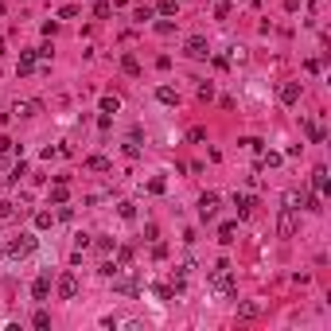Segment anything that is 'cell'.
Wrapping results in <instances>:
<instances>
[{
	"label": "cell",
	"mask_w": 331,
	"mask_h": 331,
	"mask_svg": "<svg viewBox=\"0 0 331 331\" xmlns=\"http://www.w3.org/2000/svg\"><path fill=\"white\" fill-rule=\"evenodd\" d=\"M31 250H35V234H20L16 241L4 245V254H8V257H28Z\"/></svg>",
	"instance_id": "cell-1"
},
{
	"label": "cell",
	"mask_w": 331,
	"mask_h": 331,
	"mask_svg": "<svg viewBox=\"0 0 331 331\" xmlns=\"http://www.w3.org/2000/svg\"><path fill=\"white\" fill-rule=\"evenodd\" d=\"M183 55H187V59H207V55H211V43H207L203 35H191V39L183 43Z\"/></svg>",
	"instance_id": "cell-2"
},
{
	"label": "cell",
	"mask_w": 331,
	"mask_h": 331,
	"mask_svg": "<svg viewBox=\"0 0 331 331\" xmlns=\"http://www.w3.org/2000/svg\"><path fill=\"white\" fill-rule=\"evenodd\" d=\"M277 234H281V238H292V234H296V211L281 207V214H277Z\"/></svg>",
	"instance_id": "cell-3"
},
{
	"label": "cell",
	"mask_w": 331,
	"mask_h": 331,
	"mask_svg": "<svg viewBox=\"0 0 331 331\" xmlns=\"http://www.w3.org/2000/svg\"><path fill=\"white\" fill-rule=\"evenodd\" d=\"M59 296H62V300H74V296H78V277H74V273H62V277H59Z\"/></svg>",
	"instance_id": "cell-4"
},
{
	"label": "cell",
	"mask_w": 331,
	"mask_h": 331,
	"mask_svg": "<svg viewBox=\"0 0 331 331\" xmlns=\"http://www.w3.org/2000/svg\"><path fill=\"white\" fill-rule=\"evenodd\" d=\"M218 203H222V199L214 195V191H207V195L199 199V214H203V218H214V214H218Z\"/></svg>",
	"instance_id": "cell-5"
},
{
	"label": "cell",
	"mask_w": 331,
	"mask_h": 331,
	"mask_svg": "<svg viewBox=\"0 0 331 331\" xmlns=\"http://www.w3.org/2000/svg\"><path fill=\"white\" fill-rule=\"evenodd\" d=\"M300 82H285V86H281V102H285V106H296V102H300Z\"/></svg>",
	"instance_id": "cell-6"
},
{
	"label": "cell",
	"mask_w": 331,
	"mask_h": 331,
	"mask_svg": "<svg viewBox=\"0 0 331 331\" xmlns=\"http://www.w3.org/2000/svg\"><path fill=\"white\" fill-rule=\"evenodd\" d=\"M113 288H117L121 296H136V292H140L133 277H117V273H113Z\"/></svg>",
	"instance_id": "cell-7"
},
{
	"label": "cell",
	"mask_w": 331,
	"mask_h": 331,
	"mask_svg": "<svg viewBox=\"0 0 331 331\" xmlns=\"http://www.w3.org/2000/svg\"><path fill=\"white\" fill-rule=\"evenodd\" d=\"M31 296H35V300H47V296H51V277H35V285H31Z\"/></svg>",
	"instance_id": "cell-8"
},
{
	"label": "cell",
	"mask_w": 331,
	"mask_h": 331,
	"mask_svg": "<svg viewBox=\"0 0 331 331\" xmlns=\"http://www.w3.org/2000/svg\"><path fill=\"white\" fill-rule=\"evenodd\" d=\"M39 109H43V102H16L12 113H16V117H35Z\"/></svg>",
	"instance_id": "cell-9"
},
{
	"label": "cell",
	"mask_w": 331,
	"mask_h": 331,
	"mask_svg": "<svg viewBox=\"0 0 331 331\" xmlns=\"http://www.w3.org/2000/svg\"><path fill=\"white\" fill-rule=\"evenodd\" d=\"M39 55H35V51H24V55H20V74H31V70H35V66H39Z\"/></svg>",
	"instance_id": "cell-10"
},
{
	"label": "cell",
	"mask_w": 331,
	"mask_h": 331,
	"mask_svg": "<svg viewBox=\"0 0 331 331\" xmlns=\"http://www.w3.org/2000/svg\"><path fill=\"white\" fill-rule=\"evenodd\" d=\"M156 98H160L164 106H180V94L172 90V86H160V90H156Z\"/></svg>",
	"instance_id": "cell-11"
},
{
	"label": "cell",
	"mask_w": 331,
	"mask_h": 331,
	"mask_svg": "<svg viewBox=\"0 0 331 331\" xmlns=\"http://www.w3.org/2000/svg\"><path fill=\"white\" fill-rule=\"evenodd\" d=\"M117 109H121V98H117V94H106V98H102V113H109V117H113Z\"/></svg>",
	"instance_id": "cell-12"
},
{
	"label": "cell",
	"mask_w": 331,
	"mask_h": 331,
	"mask_svg": "<svg viewBox=\"0 0 331 331\" xmlns=\"http://www.w3.org/2000/svg\"><path fill=\"white\" fill-rule=\"evenodd\" d=\"M304 199H308V195H300V191H285V207H288V211H300Z\"/></svg>",
	"instance_id": "cell-13"
},
{
	"label": "cell",
	"mask_w": 331,
	"mask_h": 331,
	"mask_svg": "<svg viewBox=\"0 0 331 331\" xmlns=\"http://www.w3.org/2000/svg\"><path fill=\"white\" fill-rule=\"evenodd\" d=\"M257 312H261V304H257V300H245V304H238V316H241V319H254Z\"/></svg>",
	"instance_id": "cell-14"
},
{
	"label": "cell",
	"mask_w": 331,
	"mask_h": 331,
	"mask_svg": "<svg viewBox=\"0 0 331 331\" xmlns=\"http://www.w3.org/2000/svg\"><path fill=\"white\" fill-rule=\"evenodd\" d=\"M234 230H238V222H222V226H218V241L230 245V241H234Z\"/></svg>",
	"instance_id": "cell-15"
},
{
	"label": "cell",
	"mask_w": 331,
	"mask_h": 331,
	"mask_svg": "<svg viewBox=\"0 0 331 331\" xmlns=\"http://www.w3.org/2000/svg\"><path fill=\"white\" fill-rule=\"evenodd\" d=\"M121 70H125V74H133V78H136V74H140V62H136L133 55H121Z\"/></svg>",
	"instance_id": "cell-16"
},
{
	"label": "cell",
	"mask_w": 331,
	"mask_h": 331,
	"mask_svg": "<svg viewBox=\"0 0 331 331\" xmlns=\"http://www.w3.org/2000/svg\"><path fill=\"white\" fill-rule=\"evenodd\" d=\"M312 187H316V191H327V168H316V172H312Z\"/></svg>",
	"instance_id": "cell-17"
},
{
	"label": "cell",
	"mask_w": 331,
	"mask_h": 331,
	"mask_svg": "<svg viewBox=\"0 0 331 331\" xmlns=\"http://www.w3.org/2000/svg\"><path fill=\"white\" fill-rule=\"evenodd\" d=\"M234 207H238V218H245L250 207H254V199H250V195H234Z\"/></svg>",
	"instance_id": "cell-18"
},
{
	"label": "cell",
	"mask_w": 331,
	"mask_h": 331,
	"mask_svg": "<svg viewBox=\"0 0 331 331\" xmlns=\"http://www.w3.org/2000/svg\"><path fill=\"white\" fill-rule=\"evenodd\" d=\"M51 203H66V180H59L51 187Z\"/></svg>",
	"instance_id": "cell-19"
},
{
	"label": "cell",
	"mask_w": 331,
	"mask_h": 331,
	"mask_svg": "<svg viewBox=\"0 0 331 331\" xmlns=\"http://www.w3.org/2000/svg\"><path fill=\"white\" fill-rule=\"evenodd\" d=\"M86 168H90V172H109V160H106V156H90Z\"/></svg>",
	"instance_id": "cell-20"
},
{
	"label": "cell",
	"mask_w": 331,
	"mask_h": 331,
	"mask_svg": "<svg viewBox=\"0 0 331 331\" xmlns=\"http://www.w3.org/2000/svg\"><path fill=\"white\" fill-rule=\"evenodd\" d=\"M20 176H28V164H24V160L12 168V176H4V183H20Z\"/></svg>",
	"instance_id": "cell-21"
},
{
	"label": "cell",
	"mask_w": 331,
	"mask_h": 331,
	"mask_svg": "<svg viewBox=\"0 0 331 331\" xmlns=\"http://www.w3.org/2000/svg\"><path fill=\"white\" fill-rule=\"evenodd\" d=\"M281 160H285L281 152H265V156H261V164H265V168H281Z\"/></svg>",
	"instance_id": "cell-22"
},
{
	"label": "cell",
	"mask_w": 331,
	"mask_h": 331,
	"mask_svg": "<svg viewBox=\"0 0 331 331\" xmlns=\"http://www.w3.org/2000/svg\"><path fill=\"white\" fill-rule=\"evenodd\" d=\"M109 12H113V4H109V0H94V16H102V20H106Z\"/></svg>",
	"instance_id": "cell-23"
},
{
	"label": "cell",
	"mask_w": 331,
	"mask_h": 331,
	"mask_svg": "<svg viewBox=\"0 0 331 331\" xmlns=\"http://www.w3.org/2000/svg\"><path fill=\"white\" fill-rule=\"evenodd\" d=\"M176 8H180L176 0H160V4H156V12H160V16H176Z\"/></svg>",
	"instance_id": "cell-24"
},
{
	"label": "cell",
	"mask_w": 331,
	"mask_h": 331,
	"mask_svg": "<svg viewBox=\"0 0 331 331\" xmlns=\"http://www.w3.org/2000/svg\"><path fill=\"white\" fill-rule=\"evenodd\" d=\"M8 218H16V203L4 199V203H0V222H8Z\"/></svg>",
	"instance_id": "cell-25"
},
{
	"label": "cell",
	"mask_w": 331,
	"mask_h": 331,
	"mask_svg": "<svg viewBox=\"0 0 331 331\" xmlns=\"http://www.w3.org/2000/svg\"><path fill=\"white\" fill-rule=\"evenodd\" d=\"M304 129H308V136H312V140H323V129H319V121H304Z\"/></svg>",
	"instance_id": "cell-26"
},
{
	"label": "cell",
	"mask_w": 331,
	"mask_h": 331,
	"mask_svg": "<svg viewBox=\"0 0 331 331\" xmlns=\"http://www.w3.org/2000/svg\"><path fill=\"white\" fill-rule=\"evenodd\" d=\"M133 261V245H121L117 250V265H129Z\"/></svg>",
	"instance_id": "cell-27"
},
{
	"label": "cell",
	"mask_w": 331,
	"mask_h": 331,
	"mask_svg": "<svg viewBox=\"0 0 331 331\" xmlns=\"http://www.w3.org/2000/svg\"><path fill=\"white\" fill-rule=\"evenodd\" d=\"M117 211H121V218H129V222H133V218H136V207H133V203H121Z\"/></svg>",
	"instance_id": "cell-28"
},
{
	"label": "cell",
	"mask_w": 331,
	"mask_h": 331,
	"mask_svg": "<svg viewBox=\"0 0 331 331\" xmlns=\"http://www.w3.org/2000/svg\"><path fill=\"white\" fill-rule=\"evenodd\" d=\"M98 273H102V277H113V273H117V261H102V265H98Z\"/></svg>",
	"instance_id": "cell-29"
},
{
	"label": "cell",
	"mask_w": 331,
	"mask_h": 331,
	"mask_svg": "<svg viewBox=\"0 0 331 331\" xmlns=\"http://www.w3.org/2000/svg\"><path fill=\"white\" fill-rule=\"evenodd\" d=\"M74 16H78L74 4H62V8H59V20H74Z\"/></svg>",
	"instance_id": "cell-30"
},
{
	"label": "cell",
	"mask_w": 331,
	"mask_h": 331,
	"mask_svg": "<svg viewBox=\"0 0 331 331\" xmlns=\"http://www.w3.org/2000/svg\"><path fill=\"white\" fill-rule=\"evenodd\" d=\"M133 20H136V24H148V20H152V8H136Z\"/></svg>",
	"instance_id": "cell-31"
},
{
	"label": "cell",
	"mask_w": 331,
	"mask_h": 331,
	"mask_svg": "<svg viewBox=\"0 0 331 331\" xmlns=\"http://www.w3.org/2000/svg\"><path fill=\"white\" fill-rule=\"evenodd\" d=\"M199 98H203V102H211V98H214V86H211V82H203V86H199Z\"/></svg>",
	"instance_id": "cell-32"
},
{
	"label": "cell",
	"mask_w": 331,
	"mask_h": 331,
	"mask_svg": "<svg viewBox=\"0 0 331 331\" xmlns=\"http://www.w3.org/2000/svg\"><path fill=\"white\" fill-rule=\"evenodd\" d=\"M152 257H156V261H164V257H168V245H164V241H156V245H152Z\"/></svg>",
	"instance_id": "cell-33"
},
{
	"label": "cell",
	"mask_w": 331,
	"mask_h": 331,
	"mask_svg": "<svg viewBox=\"0 0 331 331\" xmlns=\"http://www.w3.org/2000/svg\"><path fill=\"white\" fill-rule=\"evenodd\" d=\"M148 191H152V195H164L168 183H164V180H152V183H148Z\"/></svg>",
	"instance_id": "cell-34"
},
{
	"label": "cell",
	"mask_w": 331,
	"mask_h": 331,
	"mask_svg": "<svg viewBox=\"0 0 331 331\" xmlns=\"http://www.w3.org/2000/svg\"><path fill=\"white\" fill-rule=\"evenodd\" d=\"M31 323H35V327H51V316H47V312H35V319H31Z\"/></svg>",
	"instance_id": "cell-35"
},
{
	"label": "cell",
	"mask_w": 331,
	"mask_h": 331,
	"mask_svg": "<svg viewBox=\"0 0 331 331\" xmlns=\"http://www.w3.org/2000/svg\"><path fill=\"white\" fill-rule=\"evenodd\" d=\"M156 31H160V35H172V31H176V24H172V20H160V24H156Z\"/></svg>",
	"instance_id": "cell-36"
},
{
	"label": "cell",
	"mask_w": 331,
	"mask_h": 331,
	"mask_svg": "<svg viewBox=\"0 0 331 331\" xmlns=\"http://www.w3.org/2000/svg\"><path fill=\"white\" fill-rule=\"evenodd\" d=\"M35 226H39V230H47V226H51V214L39 211V214H35Z\"/></svg>",
	"instance_id": "cell-37"
},
{
	"label": "cell",
	"mask_w": 331,
	"mask_h": 331,
	"mask_svg": "<svg viewBox=\"0 0 331 331\" xmlns=\"http://www.w3.org/2000/svg\"><path fill=\"white\" fill-rule=\"evenodd\" d=\"M156 296H160V300H172L176 292H172V288H168V285H156Z\"/></svg>",
	"instance_id": "cell-38"
},
{
	"label": "cell",
	"mask_w": 331,
	"mask_h": 331,
	"mask_svg": "<svg viewBox=\"0 0 331 331\" xmlns=\"http://www.w3.org/2000/svg\"><path fill=\"white\" fill-rule=\"evenodd\" d=\"M187 140H207V129H199V125H195V129L187 133Z\"/></svg>",
	"instance_id": "cell-39"
},
{
	"label": "cell",
	"mask_w": 331,
	"mask_h": 331,
	"mask_svg": "<svg viewBox=\"0 0 331 331\" xmlns=\"http://www.w3.org/2000/svg\"><path fill=\"white\" fill-rule=\"evenodd\" d=\"M285 8H288V12H296V8H300V0H285Z\"/></svg>",
	"instance_id": "cell-40"
}]
</instances>
